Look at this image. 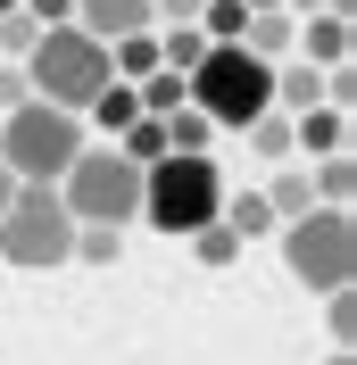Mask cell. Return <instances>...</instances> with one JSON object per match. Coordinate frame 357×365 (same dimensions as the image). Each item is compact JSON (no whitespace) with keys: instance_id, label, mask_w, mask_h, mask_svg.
I'll list each match as a JSON object with an SVG mask.
<instances>
[{"instance_id":"603a6c76","label":"cell","mask_w":357,"mask_h":365,"mask_svg":"<svg viewBox=\"0 0 357 365\" xmlns=\"http://www.w3.org/2000/svg\"><path fill=\"white\" fill-rule=\"evenodd\" d=\"M25 17L50 34V25H75V0H25Z\"/></svg>"},{"instance_id":"3957f363","label":"cell","mask_w":357,"mask_h":365,"mask_svg":"<svg viewBox=\"0 0 357 365\" xmlns=\"http://www.w3.org/2000/svg\"><path fill=\"white\" fill-rule=\"evenodd\" d=\"M25 83H34V100L59 116H84L100 91L116 83L109 75V50L91 42V34H75V25H50L42 42H34V58H25Z\"/></svg>"},{"instance_id":"cb8c5ba5","label":"cell","mask_w":357,"mask_h":365,"mask_svg":"<svg viewBox=\"0 0 357 365\" xmlns=\"http://www.w3.org/2000/svg\"><path fill=\"white\" fill-rule=\"evenodd\" d=\"M9 200H17V175H9V166H0V216H9Z\"/></svg>"},{"instance_id":"d6986e66","label":"cell","mask_w":357,"mask_h":365,"mask_svg":"<svg viewBox=\"0 0 357 365\" xmlns=\"http://www.w3.org/2000/svg\"><path fill=\"white\" fill-rule=\"evenodd\" d=\"M191 257H200V266H233V257H241V241H233L224 225H208V232H191Z\"/></svg>"},{"instance_id":"9a60e30c","label":"cell","mask_w":357,"mask_h":365,"mask_svg":"<svg viewBox=\"0 0 357 365\" xmlns=\"http://www.w3.org/2000/svg\"><path fill=\"white\" fill-rule=\"evenodd\" d=\"M34 42H42V25L25 17V9H9V17H0V67H25Z\"/></svg>"},{"instance_id":"52a82bcc","label":"cell","mask_w":357,"mask_h":365,"mask_svg":"<svg viewBox=\"0 0 357 365\" xmlns=\"http://www.w3.org/2000/svg\"><path fill=\"white\" fill-rule=\"evenodd\" d=\"M0 257L25 274H50V266H67L75 257V216L59 191H17L9 200V216H0Z\"/></svg>"},{"instance_id":"30bf717a","label":"cell","mask_w":357,"mask_h":365,"mask_svg":"<svg viewBox=\"0 0 357 365\" xmlns=\"http://www.w3.org/2000/svg\"><path fill=\"white\" fill-rule=\"evenodd\" d=\"M291 150H308V158H341V150H349V125H341L333 108H308V116H291Z\"/></svg>"},{"instance_id":"5bb4252c","label":"cell","mask_w":357,"mask_h":365,"mask_svg":"<svg viewBox=\"0 0 357 365\" xmlns=\"http://www.w3.org/2000/svg\"><path fill=\"white\" fill-rule=\"evenodd\" d=\"M134 100H141V116H158V125H166V116L183 108V75H166V67H158V75H141V83H134Z\"/></svg>"},{"instance_id":"5b68a950","label":"cell","mask_w":357,"mask_h":365,"mask_svg":"<svg viewBox=\"0 0 357 365\" xmlns=\"http://www.w3.org/2000/svg\"><path fill=\"white\" fill-rule=\"evenodd\" d=\"M59 200H67V216L75 225H134L141 216V166H125L116 150H91L84 141V158L59 175Z\"/></svg>"},{"instance_id":"7a4b0ae2","label":"cell","mask_w":357,"mask_h":365,"mask_svg":"<svg viewBox=\"0 0 357 365\" xmlns=\"http://www.w3.org/2000/svg\"><path fill=\"white\" fill-rule=\"evenodd\" d=\"M84 158V116H59L42 100H25L17 116H0V166L17 175V191H59V175Z\"/></svg>"},{"instance_id":"ac0fdd59","label":"cell","mask_w":357,"mask_h":365,"mask_svg":"<svg viewBox=\"0 0 357 365\" xmlns=\"http://www.w3.org/2000/svg\"><path fill=\"white\" fill-rule=\"evenodd\" d=\"M249 150H258V158H291V116H258V125H249Z\"/></svg>"},{"instance_id":"ffe728a7","label":"cell","mask_w":357,"mask_h":365,"mask_svg":"<svg viewBox=\"0 0 357 365\" xmlns=\"http://www.w3.org/2000/svg\"><path fill=\"white\" fill-rule=\"evenodd\" d=\"M324 324H333V349H349V332H357V299L333 291V299H324Z\"/></svg>"},{"instance_id":"e0dca14e","label":"cell","mask_w":357,"mask_h":365,"mask_svg":"<svg viewBox=\"0 0 357 365\" xmlns=\"http://www.w3.org/2000/svg\"><path fill=\"white\" fill-rule=\"evenodd\" d=\"M91 116H100L109 133H125V125H141V100H134V83H109L100 100H91Z\"/></svg>"},{"instance_id":"484cf974","label":"cell","mask_w":357,"mask_h":365,"mask_svg":"<svg viewBox=\"0 0 357 365\" xmlns=\"http://www.w3.org/2000/svg\"><path fill=\"white\" fill-rule=\"evenodd\" d=\"M9 9H25V0H0V17H9Z\"/></svg>"},{"instance_id":"d4e9b609","label":"cell","mask_w":357,"mask_h":365,"mask_svg":"<svg viewBox=\"0 0 357 365\" xmlns=\"http://www.w3.org/2000/svg\"><path fill=\"white\" fill-rule=\"evenodd\" d=\"M324 365H349V349H333V357H324Z\"/></svg>"},{"instance_id":"277c9868","label":"cell","mask_w":357,"mask_h":365,"mask_svg":"<svg viewBox=\"0 0 357 365\" xmlns=\"http://www.w3.org/2000/svg\"><path fill=\"white\" fill-rule=\"evenodd\" d=\"M216 207H224L216 158H158L150 175H141V225L175 232V241L208 232V225H216Z\"/></svg>"},{"instance_id":"44dd1931","label":"cell","mask_w":357,"mask_h":365,"mask_svg":"<svg viewBox=\"0 0 357 365\" xmlns=\"http://www.w3.org/2000/svg\"><path fill=\"white\" fill-rule=\"evenodd\" d=\"M200 9H208V0H150V25L175 34V25H200Z\"/></svg>"},{"instance_id":"4fadbf2b","label":"cell","mask_w":357,"mask_h":365,"mask_svg":"<svg viewBox=\"0 0 357 365\" xmlns=\"http://www.w3.org/2000/svg\"><path fill=\"white\" fill-rule=\"evenodd\" d=\"M266 207H274V225H299V216L316 207L308 175H274V182H266Z\"/></svg>"},{"instance_id":"ba28073f","label":"cell","mask_w":357,"mask_h":365,"mask_svg":"<svg viewBox=\"0 0 357 365\" xmlns=\"http://www.w3.org/2000/svg\"><path fill=\"white\" fill-rule=\"evenodd\" d=\"M75 34H91L100 50L125 34H150V0H75Z\"/></svg>"},{"instance_id":"7402d4cb","label":"cell","mask_w":357,"mask_h":365,"mask_svg":"<svg viewBox=\"0 0 357 365\" xmlns=\"http://www.w3.org/2000/svg\"><path fill=\"white\" fill-rule=\"evenodd\" d=\"M25 100H34V83H25V67H0V116H17Z\"/></svg>"},{"instance_id":"7c38bea8","label":"cell","mask_w":357,"mask_h":365,"mask_svg":"<svg viewBox=\"0 0 357 365\" xmlns=\"http://www.w3.org/2000/svg\"><path fill=\"white\" fill-rule=\"evenodd\" d=\"M109 75H116V83L158 75V34H125V42H109Z\"/></svg>"},{"instance_id":"8992f818","label":"cell","mask_w":357,"mask_h":365,"mask_svg":"<svg viewBox=\"0 0 357 365\" xmlns=\"http://www.w3.org/2000/svg\"><path fill=\"white\" fill-rule=\"evenodd\" d=\"M283 266L308 282V291H349L357 274V216H341V207H308L299 225H283Z\"/></svg>"},{"instance_id":"9c48e42d","label":"cell","mask_w":357,"mask_h":365,"mask_svg":"<svg viewBox=\"0 0 357 365\" xmlns=\"http://www.w3.org/2000/svg\"><path fill=\"white\" fill-rule=\"evenodd\" d=\"M291 50H299V67L333 75V67H349V25H341V17H308V25H299V42H291Z\"/></svg>"},{"instance_id":"8fae6325","label":"cell","mask_w":357,"mask_h":365,"mask_svg":"<svg viewBox=\"0 0 357 365\" xmlns=\"http://www.w3.org/2000/svg\"><path fill=\"white\" fill-rule=\"evenodd\" d=\"M308 191H316V207H341V216H349V191H357V158H349V150H341V158H316Z\"/></svg>"},{"instance_id":"6da1fadb","label":"cell","mask_w":357,"mask_h":365,"mask_svg":"<svg viewBox=\"0 0 357 365\" xmlns=\"http://www.w3.org/2000/svg\"><path fill=\"white\" fill-rule=\"evenodd\" d=\"M183 100H191L216 133H249V125L274 108V67H258L241 42H233V50H208L200 67L183 75Z\"/></svg>"},{"instance_id":"2e32d148","label":"cell","mask_w":357,"mask_h":365,"mask_svg":"<svg viewBox=\"0 0 357 365\" xmlns=\"http://www.w3.org/2000/svg\"><path fill=\"white\" fill-rule=\"evenodd\" d=\"M75 257H84V266H116V257H125V232L116 225H75Z\"/></svg>"}]
</instances>
